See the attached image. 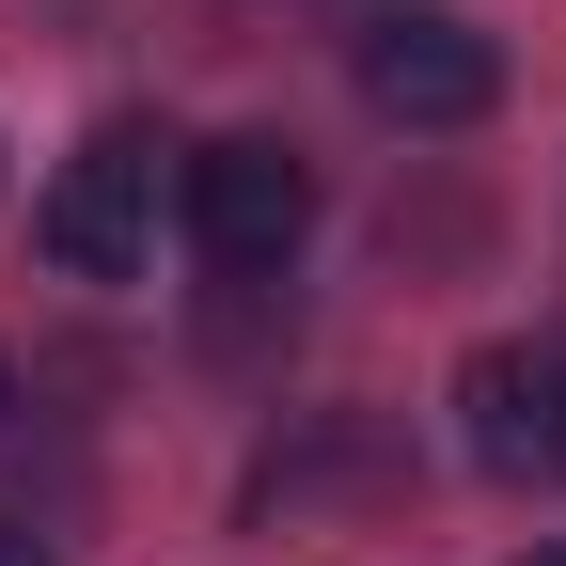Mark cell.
<instances>
[{"label": "cell", "mask_w": 566, "mask_h": 566, "mask_svg": "<svg viewBox=\"0 0 566 566\" xmlns=\"http://www.w3.org/2000/svg\"><path fill=\"white\" fill-rule=\"evenodd\" d=\"M520 566H566V535H551V551H520Z\"/></svg>", "instance_id": "cell-7"}, {"label": "cell", "mask_w": 566, "mask_h": 566, "mask_svg": "<svg viewBox=\"0 0 566 566\" xmlns=\"http://www.w3.org/2000/svg\"><path fill=\"white\" fill-rule=\"evenodd\" d=\"M174 221H189V252L221 268V283H283L300 237H315V158L268 142V126L189 142V158H174Z\"/></svg>", "instance_id": "cell-1"}, {"label": "cell", "mask_w": 566, "mask_h": 566, "mask_svg": "<svg viewBox=\"0 0 566 566\" xmlns=\"http://www.w3.org/2000/svg\"><path fill=\"white\" fill-rule=\"evenodd\" d=\"M0 566H63V551H48V535H32V520H0Z\"/></svg>", "instance_id": "cell-6"}, {"label": "cell", "mask_w": 566, "mask_h": 566, "mask_svg": "<svg viewBox=\"0 0 566 566\" xmlns=\"http://www.w3.org/2000/svg\"><path fill=\"white\" fill-rule=\"evenodd\" d=\"M142 237H158V126H95L80 158L48 174L32 252H48L63 283H126V268H142Z\"/></svg>", "instance_id": "cell-2"}, {"label": "cell", "mask_w": 566, "mask_h": 566, "mask_svg": "<svg viewBox=\"0 0 566 566\" xmlns=\"http://www.w3.org/2000/svg\"><path fill=\"white\" fill-rule=\"evenodd\" d=\"M457 409H472V457L504 472V488H566V346H551V331L472 346Z\"/></svg>", "instance_id": "cell-4"}, {"label": "cell", "mask_w": 566, "mask_h": 566, "mask_svg": "<svg viewBox=\"0 0 566 566\" xmlns=\"http://www.w3.org/2000/svg\"><path fill=\"white\" fill-rule=\"evenodd\" d=\"M409 488V441L394 424H363V409H315L300 441H283L268 472H252V520H315V504H394Z\"/></svg>", "instance_id": "cell-5"}, {"label": "cell", "mask_w": 566, "mask_h": 566, "mask_svg": "<svg viewBox=\"0 0 566 566\" xmlns=\"http://www.w3.org/2000/svg\"><path fill=\"white\" fill-rule=\"evenodd\" d=\"M363 111L457 142V126L504 111V48H488L472 17H378V32H363Z\"/></svg>", "instance_id": "cell-3"}, {"label": "cell", "mask_w": 566, "mask_h": 566, "mask_svg": "<svg viewBox=\"0 0 566 566\" xmlns=\"http://www.w3.org/2000/svg\"><path fill=\"white\" fill-rule=\"evenodd\" d=\"M0 409H17V363H0Z\"/></svg>", "instance_id": "cell-8"}]
</instances>
